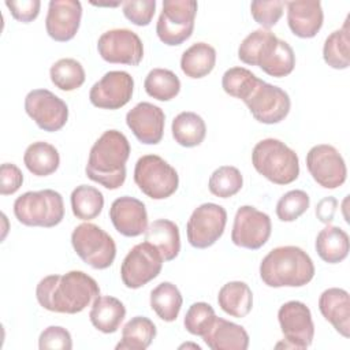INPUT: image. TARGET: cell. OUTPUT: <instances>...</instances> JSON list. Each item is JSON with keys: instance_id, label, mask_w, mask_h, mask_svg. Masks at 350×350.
I'll return each instance as SVG.
<instances>
[{"instance_id": "6da1fadb", "label": "cell", "mask_w": 350, "mask_h": 350, "mask_svg": "<svg viewBox=\"0 0 350 350\" xmlns=\"http://www.w3.org/2000/svg\"><path fill=\"white\" fill-rule=\"evenodd\" d=\"M98 295L97 282L83 271L48 275L38 282L36 288V298L44 309L66 314L82 312Z\"/></svg>"}, {"instance_id": "7a4b0ae2", "label": "cell", "mask_w": 350, "mask_h": 350, "mask_svg": "<svg viewBox=\"0 0 350 350\" xmlns=\"http://www.w3.org/2000/svg\"><path fill=\"white\" fill-rule=\"evenodd\" d=\"M130 142L118 130L104 131L93 144L85 167L86 176L108 190L119 189L126 180Z\"/></svg>"}, {"instance_id": "3957f363", "label": "cell", "mask_w": 350, "mask_h": 350, "mask_svg": "<svg viewBox=\"0 0 350 350\" xmlns=\"http://www.w3.org/2000/svg\"><path fill=\"white\" fill-rule=\"evenodd\" d=\"M238 57L245 64L258 66L275 78L287 77L295 67L293 48L267 29H257L247 34L238 48Z\"/></svg>"}, {"instance_id": "277c9868", "label": "cell", "mask_w": 350, "mask_h": 350, "mask_svg": "<svg viewBox=\"0 0 350 350\" xmlns=\"http://www.w3.org/2000/svg\"><path fill=\"white\" fill-rule=\"evenodd\" d=\"M314 276L310 256L298 246L272 249L260 264V278L268 287H302Z\"/></svg>"}, {"instance_id": "5b68a950", "label": "cell", "mask_w": 350, "mask_h": 350, "mask_svg": "<svg viewBox=\"0 0 350 350\" xmlns=\"http://www.w3.org/2000/svg\"><path fill=\"white\" fill-rule=\"evenodd\" d=\"M254 170L275 185L293 183L299 175L298 154L276 138L258 141L252 152Z\"/></svg>"}, {"instance_id": "8992f818", "label": "cell", "mask_w": 350, "mask_h": 350, "mask_svg": "<svg viewBox=\"0 0 350 350\" xmlns=\"http://www.w3.org/2000/svg\"><path fill=\"white\" fill-rule=\"evenodd\" d=\"M14 215L29 227H55L64 217L63 197L52 189L26 191L15 200Z\"/></svg>"}, {"instance_id": "52a82bcc", "label": "cell", "mask_w": 350, "mask_h": 350, "mask_svg": "<svg viewBox=\"0 0 350 350\" xmlns=\"http://www.w3.org/2000/svg\"><path fill=\"white\" fill-rule=\"evenodd\" d=\"M134 182L152 200L171 197L179 186L176 170L157 154L139 157L134 167Z\"/></svg>"}, {"instance_id": "ba28073f", "label": "cell", "mask_w": 350, "mask_h": 350, "mask_svg": "<svg viewBox=\"0 0 350 350\" xmlns=\"http://www.w3.org/2000/svg\"><path fill=\"white\" fill-rule=\"evenodd\" d=\"M71 245L79 258L94 269L111 267L116 257L113 238L93 223L77 226L71 234Z\"/></svg>"}, {"instance_id": "9c48e42d", "label": "cell", "mask_w": 350, "mask_h": 350, "mask_svg": "<svg viewBox=\"0 0 350 350\" xmlns=\"http://www.w3.org/2000/svg\"><path fill=\"white\" fill-rule=\"evenodd\" d=\"M198 4L194 0H164L156 23L159 40L170 46L185 42L194 30Z\"/></svg>"}, {"instance_id": "30bf717a", "label": "cell", "mask_w": 350, "mask_h": 350, "mask_svg": "<svg viewBox=\"0 0 350 350\" xmlns=\"http://www.w3.org/2000/svg\"><path fill=\"white\" fill-rule=\"evenodd\" d=\"M164 258L159 249L145 241L137 243L123 258L120 278L127 288H139L157 278L161 272Z\"/></svg>"}, {"instance_id": "8fae6325", "label": "cell", "mask_w": 350, "mask_h": 350, "mask_svg": "<svg viewBox=\"0 0 350 350\" xmlns=\"http://www.w3.org/2000/svg\"><path fill=\"white\" fill-rule=\"evenodd\" d=\"M252 116L264 124H275L288 115L291 101L282 88L258 79L257 85L243 100Z\"/></svg>"}, {"instance_id": "7c38bea8", "label": "cell", "mask_w": 350, "mask_h": 350, "mask_svg": "<svg viewBox=\"0 0 350 350\" xmlns=\"http://www.w3.org/2000/svg\"><path fill=\"white\" fill-rule=\"evenodd\" d=\"M227 212L221 205L205 202L197 206L186 224L189 243L196 249H206L223 235Z\"/></svg>"}, {"instance_id": "4fadbf2b", "label": "cell", "mask_w": 350, "mask_h": 350, "mask_svg": "<svg viewBox=\"0 0 350 350\" xmlns=\"http://www.w3.org/2000/svg\"><path fill=\"white\" fill-rule=\"evenodd\" d=\"M25 111L41 130L48 133L59 131L68 119L67 104L48 89L30 90L25 97Z\"/></svg>"}, {"instance_id": "5bb4252c", "label": "cell", "mask_w": 350, "mask_h": 350, "mask_svg": "<svg viewBox=\"0 0 350 350\" xmlns=\"http://www.w3.org/2000/svg\"><path fill=\"white\" fill-rule=\"evenodd\" d=\"M306 168L314 182L324 189L340 187L347 178V168L342 154L328 144L310 148L306 153Z\"/></svg>"}, {"instance_id": "9a60e30c", "label": "cell", "mask_w": 350, "mask_h": 350, "mask_svg": "<svg viewBox=\"0 0 350 350\" xmlns=\"http://www.w3.org/2000/svg\"><path fill=\"white\" fill-rule=\"evenodd\" d=\"M271 231L272 223L267 213L254 206L243 205L235 213L231 241L239 247L257 250L268 242Z\"/></svg>"}, {"instance_id": "2e32d148", "label": "cell", "mask_w": 350, "mask_h": 350, "mask_svg": "<svg viewBox=\"0 0 350 350\" xmlns=\"http://www.w3.org/2000/svg\"><path fill=\"white\" fill-rule=\"evenodd\" d=\"M103 60L113 64L138 66L144 57V45L137 33L130 29H112L103 33L97 41Z\"/></svg>"}, {"instance_id": "e0dca14e", "label": "cell", "mask_w": 350, "mask_h": 350, "mask_svg": "<svg viewBox=\"0 0 350 350\" xmlns=\"http://www.w3.org/2000/svg\"><path fill=\"white\" fill-rule=\"evenodd\" d=\"M278 320L286 339V347L306 349L314 338L310 309L301 301H288L278 310Z\"/></svg>"}, {"instance_id": "ac0fdd59", "label": "cell", "mask_w": 350, "mask_h": 350, "mask_svg": "<svg viewBox=\"0 0 350 350\" xmlns=\"http://www.w3.org/2000/svg\"><path fill=\"white\" fill-rule=\"evenodd\" d=\"M134 79L127 71L113 70L104 74L90 92V103L101 109H119L124 107L133 97Z\"/></svg>"}, {"instance_id": "d6986e66", "label": "cell", "mask_w": 350, "mask_h": 350, "mask_svg": "<svg viewBox=\"0 0 350 350\" xmlns=\"http://www.w3.org/2000/svg\"><path fill=\"white\" fill-rule=\"evenodd\" d=\"M126 124L139 142L156 145L164 134L165 115L160 107L141 101L126 113Z\"/></svg>"}, {"instance_id": "ffe728a7", "label": "cell", "mask_w": 350, "mask_h": 350, "mask_svg": "<svg viewBox=\"0 0 350 350\" xmlns=\"http://www.w3.org/2000/svg\"><path fill=\"white\" fill-rule=\"evenodd\" d=\"M82 18V4L78 0H51L45 18L48 36L66 42L75 37Z\"/></svg>"}, {"instance_id": "44dd1931", "label": "cell", "mask_w": 350, "mask_h": 350, "mask_svg": "<svg viewBox=\"0 0 350 350\" xmlns=\"http://www.w3.org/2000/svg\"><path fill=\"white\" fill-rule=\"evenodd\" d=\"M109 219L115 230L123 237H138L148 228V212L145 204L135 197L116 198L109 208Z\"/></svg>"}, {"instance_id": "7402d4cb", "label": "cell", "mask_w": 350, "mask_h": 350, "mask_svg": "<svg viewBox=\"0 0 350 350\" xmlns=\"http://www.w3.org/2000/svg\"><path fill=\"white\" fill-rule=\"evenodd\" d=\"M287 7V23L294 36L299 38L314 37L324 21V12L320 1L295 0L284 3Z\"/></svg>"}, {"instance_id": "603a6c76", "label": "cell", "mask_w": 350, "mask_h": 350, "mask_svg": "<svg viewBox=\"0 0 350 350\" xmlns=\"http://www.w3.org/2000/svg\"><path fill=\"white\" fill-rule=\"evenodd\" d=\"M319 309L323 317L342 336H350V298L349 293L339 287H331L321 293Z\"/></svg>"}, {"instance_id": "cb8c5ba5", "label": "cell", "mask_w": 350, "mask_h": 350, "mask_svg": "<svg viewBox=\"0 0 350 350\" xmlns=\"http://www.w3.org/2000/svg\"><path fill=\"white\" fill-rule=\"evenodd\" d=\"M202 339L211 350H246L249 347V334L246 329L217 316Z\"/></svg>"}, {"instance_id": "d4e9b609", "label": "cell", "mask_w": 350, "mask_h": 350, "mask_svg": "<svg viewBox=\"0 0 350 350\" xmlns=\"http://www.w3.org/2000/svg\"><path fill=\"white\" fill-rule=\"evenodd\" d=\"M126 317L123 302L111 295H98L89 312L90 323L103 334H113L119 329Z\"/></svg>"}, {"instance_id": "484cf974", "label": "cell", "mask_w": 350, "mask_h": 350, "mask_svg": "<svg viewBox=\"0 0 350 350\" xmlns=\"http://www.w3.org/2000/svg\"><path fill=\"white\" fill-rule=\"evenodd\" d=\"M145 234V241L154 245L161 253L164 261H172L180 252L179 227L168 219H157L152 221Z\"/></svg>"}, {"instance_id": "4316f807", "label": "cell", "mask_w": 350, "mask_h": 350, "mask_svg": "<svg viewBox=\"0 0 350 350\" xmlns=\"http://www.w3.org/2000/svg\"><path fill=\"white\" fill-rule=\"evenodd\" d=\"M217 304L228 316L242 319L253 308V293L245 282H228L219 290Z\"/></svg>"}, {"instance_id": "83f0119b", "label": "cell", "mask_w": 350, "mask_h": 350, "mask_svg": "<svg viewBox=\"0 0 350 350\" xmlns=\"http://www.w3.org/2000/svg\"><path fill=\"white\" fill-rule=\"evenodd\" d=\"M314 247L323 261L328 264H338L349 254V235L340 227L327 224L317 234Z\"/></svg>"}, {"instance_id": "f1b7e54d", "label": "cell", "mask_w": 350, "mask_h": 350, "mask_svg": "<svg viewBox=\"0 0 350 350\" xmlns=\"http://www.w3.org/2000/svg\"><path fill=\"white\" fill-rule=\"evenodd\" d=\"M216 64V51L206 42H196L189 46L180 57V68L189 78L206 77Z\"/></svg>"}, {"instance_id": "f546056e", "label": "cell", "mask_w": 350, "mask_h": 350, "mask_svg": "<svg viewBox=\"0 0 350 350\" xmlns=\"http://www.w3.org/2000/svg\"><path fill=\"white\" fill-rule=\"evenodd\" d=\"M154 323L145 316H135L122 328V339L116 350H145L156 338Z\"/></svg>"}, {"instance_id": "4dcf8cb0", "label": "cell", "mask_w": 350, "mask_h": 350, "mask_svg": "<svg viewBox=\"0 0 350 350\" xmlns=\"http://www.w3.org/2000/svg\"><path fill=\"white\" fill-rule=\"evenodd\" d=\"M171 131L176 144L185 148H194L205 139L206 124L196 112L185 111L174 118Z\"/></svg>"}, {"instance_id": "1f68e13d", "label": "cell", "mask_w": 350, "mask_h": 350, "mask_svg": "<svg viewBox=\"0 0 350 350\" xmlns=\"http://www.w3.org/2000/svg\"><path fill=\"white\" fill-rule=\"evenodd\" d=\"M23 163L33 175L48 176L59 168L60 156L53 145L45 141H37L26 148Z\"/></svg>"}, {"instance_id": "d6a6232c", "label": "cell", "mask_w": 350, "mask_h": 350, "mask_svg": "<svg viewBox=\"0 0 350 350\" xmlns=\"http://www.w3.org/2000/svg\"><path fill=\"white\" fill-rule=\"evenodd\" d=\"M183 304L179 288L171 282H161L150 291V308L164 321H175Z\"/></svg>"}, {"instance_id": "836d02e7", "label": "cell", "mask_w": 350, "mask_h": 350, "mask_svg": "<svg viewBox=\"0 0 350 350\" xmlns=\"http://www.w3.org/2000/svg\"><path fill=\"white\" fill-rule=\"evenodd\" d=\"M324 62L335 68L345 70L350 64V30H349V16L346 18L343 26L332 31L324 41L323 46Z\"/></svg>"}, {"instance_id": "e575fe53", "label": "cell", "mask_w": 350, "mask_h": 350, "mask_svg": "<svg viewBox=\"0 0 350 350\" xmlns=\"http://www.w3.org/2000/svg\"><path fill=\"white\" fill-rule=\"evenodd\" d=\"M71 211L79 220H92L97 217L104 208L103 193L89 185L77 186L70 197Z\"/></svg>"}, {"instance_id": "d590c367", "label": "cell", "mask_w": 350, "mask_h": 350, "mask_svg": "<svg viewBox=\"0 0 350 350\" xmlns=\"http://www.w3.org/2000/svg\"><path fill=\"white\" fill-rule=\"evenodd\" d=\"M144 88L148 96L159 101H170L180 92V81L178 75L167 68H153L148 72Z\"/></svg>"}, {"instance_id": "8d00e7d4", "label": "cell", "mask_w": 350, "mask_h": 350, "mask_svg": "<svg viewBox=\"0 0 350 350\" xmlns=\"http://www.w3.org/2000/svg\"><path fill=\"white\" fill-rule=\"evenodd\" d=\"M49 77L52 83L63 92H72L81 88L86 78L83 66L72 57H63L55 62L51 66Z\"/></svg>"}, {"instance_id": "74e56055", "label": "cell", "mask_w": 350, "mask_h": 350, "mask_svg": "<svg viewBox=\"0 0 350 350\" xmlns=\"http://www.w3.org/2000/svg\"><path fill=\"white\" fill-rule=\"evenodd\" d=\"M243 186V176L237 167L221 165L216 168L208 180L209 191L220 198L235 196Z\"/></svg>"}, {"instance_id": "f35d334b", "label": "cell", "mask_w": 350, "mask_h": 350, "mask_svg": "<svg viewBox=\"0 0 350 350\" xmlns=\"http://www.w3.org/2000/svg\"><path fill=\"white\" fill-rule=\"evenodd\" d=\"M260 78L245 67H231L221 77V88L231 97L245 100Z\"/></svg>"}, {"instance_id": "ab89813d", "label": "cell", "mask_w": 350, "mask_h": 350, "mask_svg": "<svg viewBox=\"0 0 350 350\" xmlns=\"http://www.w3.org/2000/svg\"><path fill=\"white\" fill-rule=\"evenodd\" d=\"M215 319L216 313L209 304L194 302L185 314L183 325L189 334L202 338L211 329Z\"/></svg>"}, {"instance_id": "60d3db41", "label": "cell", "mask_w": 350, "mask_h": 350, "mask_svg": "<svg viewBox=\"0 0 350 350\" xmlns=\"http://www.w3.org/2000/svg\"><path fill=\"white\" fill-rule=\"evenodd\" d=\"M310 204V198L304 190H290L283 194L276 204V216L282 221H294L302 216Z\"/></svg>"}, {"instance_id": "b9f144b4", "label": "cell", "mask_w": 350, "mask_h": 350, "mask_svg": "<svg viewBox=\"0 0 350 350\" xmlns=\"http://www.w3.org/2000/svg\"><path fill=\"white\" fill-rule=\"evenodd\" d=\"M284 1L282 0H269V1H253L250 4V14L253 19L262 26V29L269 30L275 26L283 15Z\"/></svg>"}, {"instance_id": "7bdbcfd3", "label": "cell", "mask_w": 350, "mask_h": 350, "mask_svg": "<svg viewBox=\"0 0 350 350\" xmlns=\"http://www.w3.org/2000/svg\"><path fill=\"white\" fill-rule=\"evenodd\" d=\"M122 10L135 26H148L156 11V0H127L122 3Z\"/></svg>"}, {"instance_id": "ee69618b", "label": "cell", "mask_w": 350, "mask_h": 350, "mask_svg": "<svg viewBox=\"0 0 350 350\" xmlns=\"http://www.w3.org/2000/svg\"><path fill=\"white\" fill-rule=\"evenodd\" d=\"M38 347L41 350L55 349V350H71L72 349V339L71 334L60 327V325H51L46 327L38 338Z\"/></svg>"}, {"instance_id": "f6af8a7d", "label": "cell", "mask_w": 350, "mask_h": 350, "mask_svg": "<svg viewBox=\"0 0 350 350\" xmlns=\"http://www.w3.org/2000/svg\"><path fill=\"white\" fill-rule=\"evenodd\" d=\"M5 5L10 10L14 19L22 23H29L38 16L41 1L40 0H11V1L7 0Z\"/></svg>"}, {"instance_id": "bcb514c9", "label": "cell", "mask_w": 350, "mask_h": 350, "mask_svg": "<svg viewBox=\"0 0 350 350\" xmlns=\"http://www.w3.org/2000/svg\"><path fill=\"white\" fill-rule=\"evenodd\" d=\"M23 183V174L18 165L4 163L0 167V194L10 196L19 190Z\"/></svg>"}, {"instance_id": "7dc6e473", "label": "cell", "mask_w": 350, "mask_h": 350, "mask_svg": "<svg viewBox=\"0 0 350 350\" xmlns=\"http://www.w3.org/2000/svg\"><path fill=\"white\" fill-rule=\"evenodd\" d=\"M338 201L334 197H324L323 200L319 201L316 205V216L320 221L329 224L334 220L335 212H336Z\"/></svg>"}, {"instance_id": "c3c4849f", "label": "cell", "mask_w": 350, "mask_h": 350, "mask_svg": "<svg viewBox=\"0 0 350 350\" xmlns=\"http://www.w3.org/2000/svg\"><path fill=\"white\" fill-rule=\"evenodd\" d=\"M189 346H191V347H194V349H197V350H200V349H201L198 345H191V343H186V345H182V346H180V349H183V347H189Z\"/></svg>"}]
</instances>
